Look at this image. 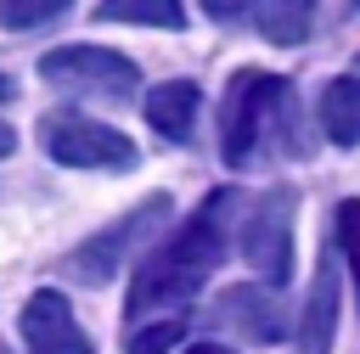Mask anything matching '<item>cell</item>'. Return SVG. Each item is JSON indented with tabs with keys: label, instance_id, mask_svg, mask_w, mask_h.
<instances>
[{
	"label": "cell",
	"instance_id": "obj_4",
	"mask_svg": "<svg viewBox=\"0 0 360 354\" xmlns=\"http://www.w3.org/2000/svg\"><path fill=\"white\" fill-rule=\"evenodd\" d=\"M39 146L68 169H129L135 163V140L84 112H51L39 124Z\"/></svg>",
	"mask_w": 360,
	"mask_h": 354
},
{
	"label": "cell",
	"instance_id": "obj_17",
	"mask_svg": "<svg viewBox=\"0 0 360 354\" xmlns=\"http://www.w3.org/2000/svg\"><path fill=\"white\" fill-rule=\"evenodd\" d=\"M253 6H259V0H202V11L219 17V22H225V17H242V11H253Z\"/></svg>",
	"mask_w": 360,
	"mask_h": 354
},
{
	"label": "cell",
	"instance_id": "obj_11",
	"mask_svg": "<svg viewBox=\"0 0 360 354\" xmlns=\"http://www.w3.org/2000/svg\"><path fill=\"white\" fill-rule=\"evenodd\" d=\"M197 84L191 79H169V84H158L152 96H146V124L158 129V135H169V140H186L191 135V124H197Z\"/></svg>",
	"mask_w": 360,
	"mask_h": 354
},
{
	"label": "cell",
	"instance_id": "obj_18",
	"mask_svg": "<svg viewBox=\"0 0 360 354\" xmlns=\"http://www.w3.org/2000/svg\"><path fill=\"white\" fill-rule=\"evenodd\" d=\"M11 146H17V135H11V124H0V157H6Z\"/></svg>",
	"mask_w": 360,
	"mask_h": 354
},
{
	"label": "cell",
	"instance_id": "obj_13",
	"mask_svg": "<svg viewBox=\"0 0 360 354\" xmlns=\"http://www.w3.org/2000/svg\"><path fill=\"white\" fill-rule=\"evenodd\" d=\"M180 337H186V315H169V320L135 326V332L124 337V354H169Z\"/></svg>",
	"mask_w": 360,
	"mask_h": 354
},
{
	"label": "cell",
	"instance_id": "obj_7",
	"mask_svg": "<svg viewBox=\"0 0 360 354\" xmlns=\"http://www.w3.org/2000/svg\"><path fill=\"white\" fill-rule=\"evenodd\" d=\"M22 343H28V354H96L90 337L79 332L68 298L51 292V287L22 303Z\"/></svg>",
	"mask_w": 360,
	"mask_h": 354
},
{
	"label": "cell",
	"instance_id": "obj_5",
	"mask_svg": "<svg viewBox=\"0 0 360 354\" xmlns=\"http://www.w3.org/2000/svg\"><path fill=\"white\" fill-rule=\"evenodd\" d=\"M292 214H298L292 191L276 185V191H264V197L253 202V214L242 219V258H248V270H253L259 281H270V287H281V281L292 275Z\"/></svg>",
	"mask_w": 360,
	"mask_h": 354
},
{
	"label": "cell",
	"instance_id": "obj_14",
	"mask_svg": "<svg viewBox=\"0 0 360 354\" xmlns=\"http://www.w3.org/2000/svg\"><path fill=\"white\" fill-rule=\"evenodd\" d=\"M73 0H0V28L22 34V28H39V22H56Z\"/></svg>",
	"mask_w": 360,
	"mask_h": 354
},
{
	"label": "cell",
	"instance_id": "obj_19",
	"mask_svg": "<svg viewBox=\"0 0 360 354\" xmlns=\"http://www.w3.org/2000/svg\"><path fill=\"white\" fill-rule=\"evenodd\" d=\"M186 354H231L225 343H197V348H186Z\"/></svg>",
	"mask_w": 360,
	"mask_h": 354
},
{
	"label": "cell",
	"instance_id": "obj_15",
	"mask_svg": "<svg viewBox=\"0 0 360 354\" xmlns=\"http://www.w3.org/2000/svg\"><path fill=\"white\" fill-rule=\"evenodd\" d=\"M309 11H315V0H281V6L264 17V34L281 39V45H292V39L309 34Z\"/></svg>",
	"mask_w": 360,
	"mask_h": 354
},
{
	"label": "cell",
	"instance_id": "obj_6",
	"mask_svg": "<svg viewBox=\"0 0 360 354\" xmlns=\"http://www.w3.org/2000/svg\"><path fill=\"white\" fill-rule=\"evenodd\" d=\"M163 219H169V197H146L135 214H124L118 225H107L101 236H90V242L68 258V270H73L79 281H112V275H118V264L129 258V247H135L141 236H152Z\"/></svg>",
	"mask_w": 360,
	"mask_h": 354
},
{
	"label": "cell",
	"instance_id": "obj_8",
	"mask_svg": "<svg viewBox=\"0 0 360 354\" xmlns=\"http://www.w3.org/2000/svg\"><path fill=\"white\" fill-rule=\"evenodd\" d=\"M219 320H231V326L248 332L253 343H276V337H287V315H281L270 281H264V287H231V292L219 298Z\"/></svg>",
	"mask_w": 360,
	"mask_h": 354
},
{
	"label": "cell",
	"instance_id": "obj_12",
	"mask_svg": "<svg viewBox=\"0 0 360 354\" xmlns=\"http://www.w3.org/2000/svg\"><path fill=\"white\" fill-rule=\"evenodd\" d=\"M107 22H146V28H180L186 11L180 0H101Z\"/></svg>",
	"mask_w": 360,
	"mask_h": 354
},
{
	"label": "cell",
	"instance_id": "obj_1",
	"mask_svg": "<svg viewBox=\"0 0 360 354\" xmlns=\"http://www.w3.org/2000/svg\"><path fill=\"white\" fill-rule=\"evenodd\" d=\"M231 208H236V191H208V197L191 208V219H186L180 230H169V236L146 253V264L135 270V287H129V320L197 298V287H202V281L214 275V264L225 258Z\"/></svg>",
	"mask_w": 360,
	"mask_h": 354
},
{
	"label": "cell",
	"instance_id": "obj_20",
	"mask_svg": "<svg viewBox=\"0 0 360 354\" xmlns=\"http://www.w3.org/2000/svg\"><path fill=\"white\" fill-rule=\"evenodd\" d=\"M349 6H360V0H349Z\"/></svg>",
	"mask_w": 360,
	"mask_h": 354
},
{
	"label": "cell",
	"instance_id": "obj_16",
	"mask_svg": "<svg viewBox=\"0 0 360 354\" xmlns=\"http://www.w3.org/2000/svg\"><path fill=\"white\" fill-rule=\"evenodd\" d=\"M338 247H343L349 275H354V292H360V197L338 202Z\"/></svg>",
	"mask_w": 360,
	"mask_h": 354
},
{
	"label": "cell",
	"instance_id": "obj_3",
	"mask_svg": "<svg viewBox=\"0 0 360 354\" xmlns=\"http://www.w3.org/2000/svg\"><path fill=\"white\" fill-rule=\"evenodd\" d=\"M39 73L62 96H107V101H124L141 84V67L124 51H107V45H56L39 62Z\"/></svg>",
	"mask_w": 360,
	"mask_h": 354
},
{
	"label": "cell",
	"instance_id": "obj_10",
	"mask_svg": "<svg viewBox=\"0 0 360 354\" xmlns=\"http://www.w3.org/2000/svg\"><path fill=\"white\" fill-rule=\"evenodd\" d=\"M315 118H321L326 140H338V146H360V73L332 79V84L321 90V101H315Z\"/></svg>",
	"mask_w": 360,
	"mask_h": 354
},
{
	"label": "cell",
	"instance_id": "obj_2",
	"mask_svg": "<svg viewBox=\"0 0 360 354\" xmlns=\"http://www.w3.org/2000/svg\"><path fill=\"white\" fill-rule=\"evenodd\" d=\"M281 124H287V79L242 67L225 84V107H219V157L231 169L259 163L281 140Z\"/></svg>",
	"mask_w": 360,
	"mask_h": 354
},
{
	"label": "cell",
	"instance_id": "obj_21",
	"mask_svg": "<svg viewBox=\"0 0 360 354\" xmlns=\"http://www.w3.org/2000/svg\"><path fill=\"white\" fill-rule=\"evenodd\" d=\"M354 62H360V56H354Z\"/></svg>",
	"mask_w": 360,
	"mask_h": 354
},
{
	"label": "cell",
	"instance_id": "obj_9",
	"mask_svg": "<svg viewBox=\"0 0 360 354\" xmlns=\"http://www.w3.org/2000/svg\"><path fill=\"white\" fill-rule=\"evenodd\" d=\"M332 326H338V264L332 253H321L315 264V287L298 320V354H332Z\"/></svg>",
	"mask_w": 360,
	"mask_h": 354
}]
</instances>
